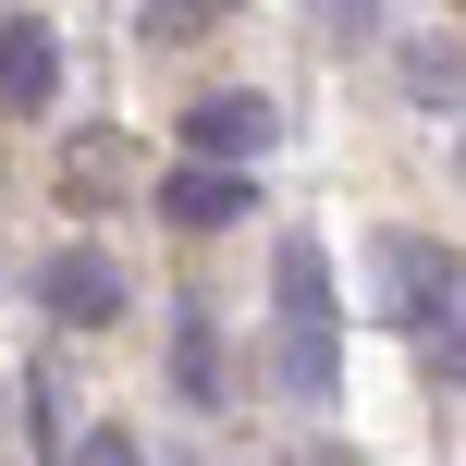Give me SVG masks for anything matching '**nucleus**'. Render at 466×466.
Returning a JSON list of instances; mask_svg holds the SVG:
<instances>
[{
	"label": "nucleus",
	"mask_w": 466,
	"mask_h": 466,
	"mask_svg": "<svg viewBox=\"0 0 466 466\" xmlns=\"http://www.w3.org/2000/svg\"><path fill=\"white\" fill-rule=\"evenodd\" d=\"M369 270H380V307H393L418 344H454V246H430V233H380Z\"/></svg>",
	"instance_id": "1"
},
{
	"label": "nucleus",
	"mask_w": 466,
	"mask_h": 466,
	"mask_svg": "<svg viewBox=\"0 0 466 466\" xmlns=\"http://www.w3.org/2000/svg\"><path fill=\"white\" fill-rule=\"evenodd\" d=\"M270 136H282V111H270L258 86H221V98H197V111H185V147H197V160H221V172H246Z\"/></svg>",
	"instance_id": "2"
},
{
	"label": "nucleus",
	"mask_w": 466,
	"mask_h": 466,
	"mask_svg": "<svg viewBox=\"0 0 466 466\" xmlns=\"http://www.w3.org/2000/svg\"><path fill=\"white\" fill-rule=\"evenodd\" d=\"M62 98V37L37 13H0V111H49Z\"/></svg>",
	"instance_id": "3"
},
{
	"label": "nucleus",
	"mask_w": 466,
	"mask_h": 466,
	"mask_svg": "<svg viewBox=\"0 0 466 466\" xmlns=\"http://www.w3.org/2000/svg\"><path fill=\"white\" fill-rule=\"evenodd\" d=\"M37 295H49V319H62V331H98V319H123V270H111L98 246H62Z\"/></svg>",
	"instance_id": "4"
},
{
	"label": "nucleus",
	"mask_w": 466,
	"mask_h": 466,
	"mask_svg": "<svg viewBox=\"0 0 466 466\" xmlns=\"http://www.w3.org/2000/svg\"><path fill=\"white\" fill-rule=\"evenodd\" d=\"M246 197H258V185H246V172H221V160H172V172H160V209L185 221V233L246 221Z\"/></svg>",
	"instance_id": "5"
},
{
	"label": "nucleus",
	"mask_w": 466,
	"mask_h": 466,
	"mask_svg": "<svg viewBox=\"0 0 466 466\" xmlns=\"http://www.w3.org/2000/svg\"><path fill=\"white\" fill-rule=\"evenodd\" d=\"M172 393L221 405V319H209V307H172Z\"/></svg>",
	"instance_id": "6"
},
{
	"label": "nucleus",
	"mask_w": 466,
	"mask_h": 466,
	"mask_svg": "<svg viewBox=\"0 0 466 466\" xmlns=\"http://www.w3.org/2000/svg\"><path fill=\"white\" fill-rule=\"evenodd\" d=\"M454 74H466L454 62V25H442V37H405V98H418L430 123H454Z\"/></svg>",
	"instance_id": "7"
},
{
	"label": "nucleus",
	"mask_w": 466,
	"mask_h": 466,
	"mask_svg": "<svg viewBox=\"0 0 466 466\" xmlns=\"http://www.w3.org/2000/svg\"><path fill=\"white\" fill-rule=\"evenodd\" d=\"M136 25H147V37H209V25H221V0H136Z\"/></svg>",
	"instance_id": "8"
},
{
	"label": "nucleus",
	"mask_w": 466,
	"mask_h": 466,
	"mask_svg": "<svg viewBox=\"0 0 466 466\" xmlns=\"http://www.w3.org/2000/svg\"><path fill=\"white\" fill-rule=\"evenodd\" d=\"M307 25H319L331 49H356V37H380V0H307Z\"/></svg>",
	"instance_id": "9"
},
{
	"label": "nucleus",
	"mask_w": 466,
	"mask_h": 466,
	"mask_svg": "<svg viewBox=\"0 0 466 466\" xmlns=\"http://www.w3.org/2000/svg\"><path fill=\"white\" fill-rule=\"evenodd\" d=\"M25 418H37V442H74V393H62V380H49V369L25 380Z\"/></svg>",
	"instance_id": "10"
},
{
	"label": "nucleus",
	"mask_w": 466,
	"mask_h": 466,
	"mask_svg": "<svg viewBox=\"0 0 466 466\" xmlns=\"http://www.w3.org/2000/svg\"><path fill=\"white\" fill-rule=\"evenodd\" d=\"M62 454H74V466H147V454H136V430H74Z\"/></svg>",
	"instance_id": "11"
}]
</instances>
